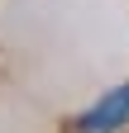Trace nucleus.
I'll list each match as a JSON object with an SVG mask.
<instances>
[{
	"label": "nucleus",
	"instance_id": "1",
	"mask_svg": "<svg viewBox=\"0 0 129 133\" xmlns=\"http://www.w3.org/2000/svg\"><path fill=\"white\" fill-rule=\"evenodd\" d=\"M124 119H129V86L110 90L96 109H86V114H81V128H86V133H110V128H120Z\"/></svg>",
	"mask_w": 129,
	"mask_h": 133
}]
</instances>
